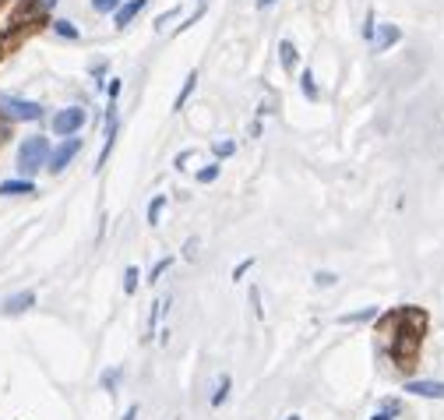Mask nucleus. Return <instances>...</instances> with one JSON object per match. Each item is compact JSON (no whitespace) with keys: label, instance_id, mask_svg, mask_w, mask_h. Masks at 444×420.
<instances>
[{"label":"nucleus","instance_id":"obj_1","mask_svg":"<svg viewBox=\"0 0 444 420\" xmlns=\"http://www.w3.org/2000/svg\"><path fill=\"white\" fill-rule=\"evenodd\" d=\"M49 138L46 134H28L21 145H18V173L21 177H35L39 170H46V159H49Z\"/></svg>","mask_w":444,"mask_h":420},{"label":"nucleus","instance_id":"obj_2","mask_svg":"<svg viewBox=\"0 0 444 420\" xmlns=\"http://www.w3.org/2000/svg\"><path fill=\"white\" fill-rule=\"evenodd\" d=\"M42 117H46V110L35 99H21V95L0 92V120H7V124H35Z\"/></svg>","mask_w":444,"mask_h":420},{"label":"nucleus","instance_id":"obj_3","mask_svg":"<svg viewBox=\"0 0 444 420\" xmlns=\"http://www.w3.org/2000/svg\"><path fill=\"white\" fill-rule=\"evenodd\" d=\"M85 120H88V110H85V106H64V110L53 113L49 131H53L56 138H71V134H81Z\"/></svg>","mask_w":444,"mask_h":420},{"label":"nucleus","instance_id":"obj_4","mask_svg":"<svg viewBox=\"0 0 444 420\" xmlns=\"http://www.w3.org/2000/svg\"><path fill=\"white\" fill-rule=\"evenodd\" d=\"M78 152H81V138H74V134H71V138H60V141L49 148L46 170H49L53 177H60V173H64V170H67V166L78 159Z\"/></svg>","mask_w":444,"mask_h":420},{"label":"nucleus","instance_id":"obj_5","mask_svg":"<svg viewBox=\"0 0 444 420\" xmlns=\"http://www.w3.org/2000/svg\"><path fill=\"white\" fill-rule=\"evenodd\" d=\"M113 145H116V103H109V110H106V134H102V148H99V159H95V173L106 166Z\"/></svg>","mask_w":444,"mask_h":420},{"label":"nucleus","instance_id":"obj_6","mask_svg":"<svg viewBox=\"0 0 444 420\" xmlns=\"http://www.w3.org/2000/svg\"><path fill=\"white\" fill-rule=\"evenodd\" d=\"M406 392H409V396H420V399H444V382L413 378V382H406Z\"/></svg>","mask_w":444,"mask_h":420},{"label":"nucleus","instance_id":"obj_7","mask_svg":"<svg viewBox=\"0 0 444 420\" xmlns=\"http://www.w3.org/2000/svg\"><path fill=\"white\" fill-rule=\"evenodd\" d=\"M399 39H402V28H399V25H378V35H374L371 49H374V53H385V49H392Z\"/></svg>","mask_w":444,"mask_h":420},{"label":"nucleus","instance_id":"obj_8","mask_svg":"<svg viewBox=\"0 0 444 420\" xmlns=\"http://www.w3.org/2000/svg\"><path fill=\"white\" fill-rule=\"evenodd\" d=\"M28 308H35V293L32 290H21V293H11L4 304H0V311L4 315H25Z\"/></svg>","mask_w":444,"mask_h":420},{"label":"nucleus","instance_id":"obj_9","mask_svg":"<svg viewBox=\"0 0 444 420\" xmlns=\"http://www.w3.org/2000/svg\"><path fill=\"white\" fill-rule=\"evenodd\" d=\"M145 4H148V0H124V4L113 11V25H116V28H127V25L145 11Z\"/></svg>","mask_w":444,"mask_h":420},{"label":"nucleus","instance_id":"obj_10","mask_svg":"<svg viewBox=\"0 0 444 420\" xmlns=\"http://www.w3.org/2000/svg\"><path fill=\"white\" fill-rule=\"evenodd\" d=\"M0 194H4V198H21V194H35V180H28V177L0 180Z\"/></svg>","mask_w":444,"mask_h":420},{"label":"nucleus","instance_id":"obj_11","mask_svg":"<svg viewBox=\"0 0 444 420\" xmlns=\"http://www.w3.org/2000/svg\"><path fill=\"white\" fill-rule=\"evenodd\" d=\"M53 35H60V39H67V42H78V39H81V28H78L74 21H67V18H53Z\"/></svg>","mask_w":444,"mask_h":420},{"label":"nucleus","instance_id":"obj_12","mask_svg":"<svg viewBox=\"0 0 444 420\" xmlns=\"http://www.w3.org/2000/svg\"><path fill=\"white\" fill-rule=\"evenodd\" d=\"M300 92H304L311 103H318V99H321V88H318V78H314V71H311V67H304V71H300Z\"/></svg>","mask_w":444,"mask_h":420},{"label":"nucleus","instance_id":"obj_13","mask_svg":"<svg viewBox=\"0 0 444 420\" xmlns=\"http://www.w3.org/2000/svg\"><path fill=\"white\" fill-rule=\"evenodd\" d=\"M194 85H198V71H191V74L184 78V85H180V92H176V99H173V113H180V110L187 106V99H191Z\"/></svg>","mask_w":444,"mask_h":420},{"label":"nucleus","instance_id":"obj_14","mask_svg":"<svg viewBox=\"0 0 444 420\" xmlns=\"http://www.w3.org/2000/svg\"><path fill=\"white\" fill-rule=\"evenodd\" d=\"M279 60H282L286 71L296 67V46H293V39H279Z\"/></svg>","mask_w":444,"mask_h":420},{"label":"nucleus","instance_id":"obj_15","mask_svg":"<svg viewBox=\"0 0 444 420\" xmlns=\"http://www.w3.org/2000/svg\"><path fill=\"white\" fill-rule=\"evenodd\" d=\"M162 209H166V194H155V198L148 202V226H159V216H162Z\"/></svg>","mask_w":444,"mask_h":420},{"label":"nucleus","instance_id":"obj_16","mask_svg":"<svg viewBox=\"0 0 444 420\" xmlns=\"http://www.w3.org/2000/svg\"><path fill=\"white\" fill-rule=\"evenodd\" d=\"M56 4H60V0H28V18H42V14H49Z\"/></svg>","mask_w":444,"mask_h":420},{"label":"nucleus","instance_id":"obj_17","mask_svg":"<svg viewBox=\"0 0 444 420\" xmlns=\"http://www.w3.org/2000/svg\"><path fill=\"white\" fill-rule=\"evenodd\" d=\"M229 385H233V382H229V375H222V378H219V385H215V396H212V407H222V403L229 399Z\"/></svg>","mask_w":444,"mask_h":420},{"label":"nucleus","instance_id":"obj_18","mask_svg":"<svg viewBox=\"0 0 444 420\" xmlns=\"http://www.w3.org/2000/svg\"><path fill=\"white\" fill-rule=\"evenodd\" d=\"M219 173H222V166H219V163H208V166L198 170V184H215Z\"/></svg>","mask_w":444,"mask_h":420},{"label":"nucleus","instance_id":"obj_19","mask_svg":"<svg viewBox=\"0 0 444 420\" xmlns=\"http://www.w3.org/2000/svg\"><path fill=\"white\" fill-rule=\"evenodd\" d=\"M138 279H141V276H138V269H134V265H127V272H124V293H127V297L138 290Z\"/></svg>","mask_w":444,"mask_h":420},{"label":"nucleus","instance_id":"obj_20","mask_svg":"<svg viewBox=\"0 0 444 420\" xmlns=\"http://www.w3.org/2000/svg\"><path fill=\"white\" fill-rule=\"evenodd\" d=\"M116 382H120V368H113V371H102V378H99V385H102L106 392H116Z\"/></svg>","mask_w":444,"mask_h":420},{"label":"nucleus","instance_id":"obj_21","mask_svg":"<svg viewBox=\"0 0 444 420\" xmlns=\"http://www.w3.org/2000/svg\"><path fill=\"white\" fill-rule=\"evenodd\" d=\"M212 152H215V163H219V159H229V156L236 152V145H233V141H215Z\"/></svg>","mask_w":444,"mask_h":420},{"label":"nucleus","instance_id":"obj_22","mask_svg":"<svg viewBox=\"0 0 444 420\" xmlns=\"http://www.w3.org/2000/svg\"><path fill=\"white\" fill-rule=\"evenodd\" d=\"M120 4H124V0H92V11H95V14H113Z\"/></svg>","mask_w":444,"mask_h":420},{"label":"nucleus","instance_id":"obj_23","mask_svg":"<svg viewBox=\"0 0 444 420\" xmlns=\"http://www.w3.org/2000/svg\"><path fill=\"white\" fill-rule=\"evenodd\" d=\"M381 311L378 308H364V311H356V315H346L342 322H371V318H378Z\"/></svg>","mask_w":444,"mask_h":420},{"label":"nucleus","instance_id":"obj_24","mask_svg":"<svg viewBox=\"0 0 444 420\" xmlns=\"http://www.w3.org/2000/svg\"><path fill=\"white\" fill-rule=\"evenodd\" d=\"M314 283H318L321 290H328V286H335V283H339V276H335V272H325V269H321V272L314 276Z\"/></svg>","mask_w":444,"mask_h":420},{"label":"nucleus","instance_id":"obj_25","mask_svg":"<svg viewBox=\"0 0 444 420\" xmlns=\"http://www.w3.org/2000/svg\"><path fill=\"white\" fill-rule=\"evenodd\" d=\"M374 35H378V21H374V11L367 14V21H364V39L367 42H374Z\"/></svg>","mask_w":444,"mask_h":420},{"label":"nucleus","instance_id":"obj_26","mask_svg":"<svg viewBox=\"0 0 444 420\" xmlns=\"http://www.w3.org/2000/svg\"><path fill=\"white\" fill-rule=\"evenodd\" d=\"M251 308H254V315H258V318H265V308H261V290H258V286H251Z\"/></svg>","mask_w":444,"mask_h":420},{"label":"nucleus","instance_id":"obj_27","mask_svg":"<svg viewBox=\"0 0 444 420\" xmlns=\"http://www.w3.org/2000/svg\"><path fill=\"white\" fill-rule=\"evenodd\" d=\"M166 269H169V258H162V262H155V265H152V272H148V283H155V279H159V276H162Z\"/></svg>","mask_w":444,"mask_h":420},{"label":"nucleus","instance_id":"obj_28","mask_svg":"<svg viewBox=\"0 0 444 420\" xmlns=\"http://www.w3.org/2000/svg\"><path fill=\"white\" fill-rule=\"evenodd\" d=\"M381 414L395 417V414H402V403H399V399H385V403H381Z\"/></svg>","mask_w":444,"mask_h":420},{"label":"nucleus","instance_id":"obj_29","mask_svg":"<svg viewBox=\"0 0 444 420\" xmlns=\"http://www.w3.org/2000/svg\"><path fill=\"white\" fill-rule=\"evenodd\" d=\"M251 265H254V258H244V262H240V265L233 269V279H240V276H244V272H247Z\"/></svg>","mask_w":444,"mask_h":420},{"label":"nucleus","instance_id":"obj_30","mask_svg":"<svg viewBox=\"0 0 444 420\" xmlns=\"http://www.w3.org/2000/svg\"><path fill=\"white\" fill-rule=\"evenodd\" d=\"M11 127H14V124H7V120H0V145H4V141L11 138Z\"/></svg>","mask_w":444,"mask_h":420},{"label":"nucleus","instance_id":"obj_31","mask_svg":"<svg viewBox=\"0 0 444 420\" xmlns=\"http://www.w3.org/2000/svg\"><path fill=\"white\" fill-rule=\"evenodd\" d=\"M187 159H191V152H180V156L173 159V166H176V170H184V163H187Z\"/></svg>","mask_w":444,"mask_h":420},{"label":"nucleus","instance_id":"obj_32","mask_svg":"<svg viewBox=\"0 0 444 420\" xmlns=\"http://www.w3.org/2000/svg\"><path fill=\"white\" fill-rule=\"evenodd\" d=\"M275 4H279V0H254L258 11H268V7H275Z\"/></svg>","mask_w":444,"mask_h":420},{"label":"nucleus","instance_id":"obj_33","mask_svg":"<svg viewBox=\"0 0 444 420\" xmlns=\"http://www.w3.org/2000/svg\"><path fill=\"white\" fill-rule=\"evenodd\" d=\"M116 95H120V81H109V103H113Z\"/></svg>","mask_w":444,"mask_h":420},{"label":"nucleus","instance_id":"obj_34","mask_svg":"<svg viewBox=\"0 0 444 420\" xmlns=\"http://www.w3.org/2000/svg\"><path fill=\"white\" fill-rule=\"evenodd\" d=\"M194 247H198V244H194V240H187V244H184V258H194Z\"/></svg>","mask_w":444,"mask_h":420},{"label":"nucleus","instance_id":"obj_35","mask_svg":"<svg viewBox=\"0 0 444 420\" xmlns=\"http://www.w3.org/2000/svg\"><path fill=\"white\" fill-rule=\"evenodd\" d=\"M124 420H138V407H131V410L124 414Z\"/></svg>","mask_w":444,"mask_h":420},{"label":"nucleus","instance_id":"obj_36","mask_svg":"<svg viewBox=\"0 0 444 420\" xmlns=\"http://www.w3.org/2000/svg\"><path fill=\"white\" fill-rule=\"evenodd\" d=\"M4 49H7V39H4V32H0V60H4Z\"/></svg>","mask_w":444,"mask_h":420},{"label":"nucleus","instance_id":"obj_37","mask_svg":"<svg viewBox=\"0 0 444 420\" xmlns=\"http://www.w3.org/2000/svg\"><path fill=\"white\" fill-rule=\"evenodd\" d=\"M371 420H392V417H388V414H374Z\"/></svg>","mask_w":444,"mask_h":420},{"label":"nucleus","instance_id":"obj_38","mask_svg":"<svg viewBox=\"0 0 444 420\" xmlns=\"http://www.w3.org/2000/svg\"><path fill=\"white\" fill-rule=\"evenodd\" d=\"M286 420H304V417H296V414H289V417H286Z\"/></svg>","mask_w":444,"mask_h":420}]
</instances>
